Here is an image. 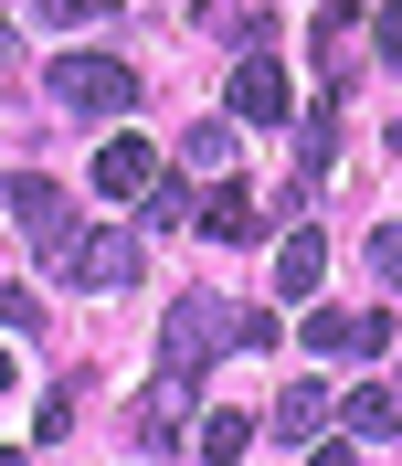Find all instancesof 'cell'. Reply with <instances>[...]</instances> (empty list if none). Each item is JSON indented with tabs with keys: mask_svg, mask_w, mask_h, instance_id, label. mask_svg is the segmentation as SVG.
<instances>
[{
	"mask_svg": "<svg viewBox=\"0 0 402 466\" xmlns=\"http://www.w3.org/2000/svg\"><path fill=\"white\" fill-rule=\"evenodd\" d=\"M265 339H276V319H255V308H233V297L201 287V297H180L170 329H159V371L201 392V371H212L223 350H265Z\"/></svg>",
	"mask_w": 402,
	"mask_h": 466,
	"instance_id": "6da1fadb",
	"label": "cell"
},
{
	"mask_svg": "<svg viewBox=\"0 0 402 466\" xmlns=\"http://www.w3.org/2000/svg\"><path fill=\"white\" fill-rule=\"evenodd\" d=\"M43 96L75 116H127L138 106V75H127V54H54L43 64Z\"/></svg>",
	"mask_w": 402,
	"mask_h": 466,
	"instance_id": "7a4b0ae2",
	"label": "cell"
},
{
	"mask_svg": "<svg viewBox=\"0 0 402 466\" xmlns=\"http://www.w3.org/2000/svg\"><path fill=\"white\" fill-rule=\"evenodd\" d=\"M0 202H11V223L32 233V244H43V265H75V244H85V223H75V202H64V180H43V170H11V191H0Z\"/></svg>",
	"mask_w": 402,
	"mask_h": 466,
	"instance_id": "3957f363",
	"label": "cell"
},
{
	"mask_svg": "<svg viewBox=\"0 0 402 466\" xmlns=\"http://www.w3.org/2000/svg\"><path fill=\"white\" fill-rule=\"evenodd\" d=\"M138 265H148V255H138V233H85L64 276H75L85 297H127V287H138Z\"/></svg>",
	"mask_w": 402,
	"mask_h": 466,
	"instance_id": "277c9868",
	"label": "cell"
},
{
	"mask_svg": "<svg viewBox=\"0 0 402 466\" xmlns=\"http://www.w3.org/2000/svg\"><path fill=\"white\" fill-rule=\"evenodd\" d=\"M95 191H106V202H148V191H159V148H148L138 127L106 138V148H95Z\"/></svg>",
	"mask_w": 402,
	"mask_h": 466,
	"instance_id": "5b68a950",
	"label": "cell"
},
{
	"mask_svg": "<svg viewBox=\"0 0 402 466\" xmlns=\"http://www.w3.org/2000/svg\"><path fill=\"white\" fill-rule=\"evenodd\" d=\"M381 339H392L381 308H317V319H307V350H317V360H349V350H381Z\"/></svg>",
	"mask_w": 402,
	"mask_h": 466,
	"instance_id": "8992f818",
	"label": "cell"
},
{
	"mask_svg": "<svg viewBox=\"0 0 402 466\" xmlns=\"http://www.w3.org/2000/svg\"><path fill=\"white\" fill-rule=\"evenodd\" d=\"M317 75H328V96L349 86V64H360V0H317Z\"/></svg>",
	"mask_w": 402,
	"mask_h": 466,
	"instance_id": "52a82bcc",
	"label": "cell"
},
{
	"mask_svg": "<svg viewBox=\"0 0 402 466\" xmlns=\"http://www.w3.org/2000/svg\"><path fill=\"white\" fill-rule=\"evenodd\" d=\"M233 116H255V127L286 116V64H276V54H244V64H233Z\"/></svg>",
	"mask_w": 402,
	"mask_h": 466,
	"instance_id": "ba28073f",
	"label": "cell"
},
{
	"mask_svg": "<svg viewBox=\"0 0 402 466\" xmlns=\"http://www.w3.org/2000/svg\"><path fill=\"white\" fill-rule=\"evenodd\" d=\"M265 424H276V445H317V435H328V381H286Z\"/></svg>",
	"mask_w": 402,
	"mask_h": 466,
	"instance_id": "9c48e42d",
	"label": "cell"
},
{
	"mask_svg": "<svg viewBox=\"0 0 402 466\" xmlns=\"http://www.w3.org/2000/svg\"><path fill=\"white\" fill-rule=\"evenodd\" d=\"M201 223L223 233V244H265V212H255V191H244V180H212V202H201Z\"/></svg>",
	"mask_w": 402,
	"mask_h": 466,
	"instance_id": "30bf717a",
	"label": "cell"
},
{
	"mask_svg": "<svg viewBox=\"0 0 402 466\" xmlns=\"http://www.w3.org/2000/svg\"><path fill=\"white\" fill-rule=\"evenodd\" d=\"M317 276H328V244H317V223H296L276 244V297H317Z\"/></svg>",
	"mask_w": 402,
	"mask_h": 466,
	"instance_id": "8fae6325",
	"label": "cell"
},
{
	"mask_svg": "<svg viewBox=\"0 0 402 466\" xmlns=\"http://www.w3.org/2000/svg\"><path fill=\"white\" fill-rule=\"evenodd\" d=\"M339 424H349V445H392V435H402L392 392H349V413H339Z\"/></svg>",
	"mask_w": 402,
	"mask_h": 466,
	"instance_id": "7c38bea8",
	"label": "cell"
},
{
	"mask_svg": "<svg viewBox=\"0 0 402 466\" xmlns=\"http://www.w3.org/2000/svg\"><path fill=\"white\" fill-rule=\"evenodd\" d=\"M328 148H339V106H317V116H307V138H296V191H317Z\"/></svg>",
	"mask_w": 402,
	"mask_h": 466,
	"instance_id": "4fadbf2b",
	"label": "cell"
},
{
	"mask_svg": "<svg viewBox=\"0 0 402 466\" xmlns=\"http://www.w3.org/2000/svg\"><path fill=\"white\" fill-rule=\"evenodd\" d=\"M180 159H191L201 180H223V170H233V127H223V116H201V127H191V148H180Z\"/></svg>",
	"mask_w": 402,
	"mask_h": 466,
	"instance_id": "5bb4252c",
	"label": "cell"
},
{
	"mask_svg": "<svg viewBox=\"0 0 402 466\" xmlns=\"http://www.w3.org/2000/svg\"><path fill=\"white\" fill-rule=\"evenodd\" d=\"M244 445H255V424H244V413H201V456H212V466L244 456Z\"/></svg>",
	"mask_w": 402,
	"mask_h": 466,
	"instance_id": "9a60e30c",
	"label": "cell"
},
{
	"mask_svg": "<svg viewBox=\"0 0 402 466\" xmlns=\"http://www.w3.org/2000/svg\"><path fill=\"white\" fill-rule=\"evenodd\" d=\"M371 276H381V297H402V223L371 233Z\"/></svg>",
	"mask_w": 402,
	"mask_h": 466,
	"instance_id": "2e32d148",
	"label": "cell"
},
{
	"mask_svg": "<svg viewBox=\"0 0 402 466\" xmlns=\"http://www.w3.org/2000/svg\"><path fill=\"white\" fill-rule=\"evenodd\" d=\"M148 223H201V202H191V180H159V191H148Z\"/></svg>",
	"mask_w": 402,
	"mask_h": 466,
	"instance_id": "e0dca14e",
	"label": "cell"
},
{
	"mask_svg": "<svg viewBox=\"0 0 402 466\" xmlns=\"http://www.w3.org/2000/svg\"><path fill=\"white\" fill-rule=\"evenodd\" d=\"M32 319H43V297H32V287H0V329H32Z\"/></svg>",
	"mask_w": 402,
	"mask_h": 466,
	"instance_id": "ac0fdd59",
	"label": "cell"
},
{
	"mask_svg": "<svg viewBox=\"0 0 402 466\" xmlns=\"http://www.w3.org/2000/svg\"><path fill=\"white\" fill-rule=\"evenodd\" d=\"M381 64L402 75V0H381Z\"/></svg>",
	"mask_w": 402,
	"mask_h": 466,
	"instance_id": "d6986e66",
	"label": "cell"
},
{
	"mask_svg": "<svg viewBox=\"0 0 402 466\" xmlns=\"http://www.w3.org/2000/svg\"><path fill=\"white\" fill-rule=\"evenodd\" d=\"M95 11H116V0H43V22H95Z\"/></svg>",
	"mask_w": 402,
	"mask_h": 466,
	"instance_id": "ffe728a7",
	"label": "cell"
},
{
	"mask_svg": "<svg viewBox=\"0 0 402 466\" xmlns=\"http://www.w3.org/2000/svg\"><path fill=\"white\" fill-rule=\"evenodd\" d=\"M0 392H11V350H0Z\"/></svg>",
	"mask_w": 402,
	"mask_h": 466,
	"instance_id": "44dd1931",
	"label": "cell"
}]
</instances>
